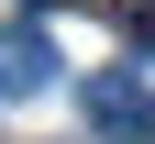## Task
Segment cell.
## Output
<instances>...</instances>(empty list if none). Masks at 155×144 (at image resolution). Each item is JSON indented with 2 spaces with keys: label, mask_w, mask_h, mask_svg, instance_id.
Returning <instances> with one entry per match:
<instances>
[{
  "label": "cell",
  "mask_w": 155,
  "mask_h": 144,
  "mask_svg": "<svg viewBox=\"0 0 155 144\" xmlns=\"http://www.w3.org/2000/svg\"><path fill=\"white\" fill-rule=\"evenodd\" d=\"M89 122H100V133H122V144H144V133H155V100H144V78L100 67V78H89Z\"/></svg>",
  "instance_id": "2"
},
{
  "label": "cell",
  "mask_w": 155,
  "mask_h": 144,
  "mask_svg": "<svg viewBox=\"0 0 155 144\" xmlns=\"http://www.w3.org/2000/svg\"><path fill=\"white\" fill-rule=\"evenodd\" d=\"M55 89V33L45 22H11L0 33V100H45Z\"/></svg>",
  "instance_id": "1"
}]
</instances>
